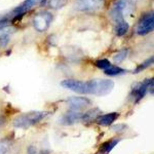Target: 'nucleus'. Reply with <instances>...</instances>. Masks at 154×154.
Masks as SVG:
<instances>
[{
    "mask_svg": "<svg viewBox=\"0 0 154 154\" xmlns=\"http://www.w3.org/2000/svg\"><path fill=\"white\" fill-rule=\"evenodd\" d=\"M67 0H48L49 6L54 9H58L66 4Z\"/></svg>",
    "mask_w": 154,
    "mask_h": 154,
    "instance_id": "nucleus-19",
    "label": "nucleus"
},
{
    "mask_svg": "<svg viewBox=\"0 0 154 154\" xmlns=\"http://www.w3.org/2000/svg\"><path fill=\"white\" fill-rule=\"evenodd\" d=\"M147 90L152 93L153 92V81L152 78L146 79L143 82L134 83L132 86L131 96L135 102H138L144 97Z\"/></svg>",
    "mask_w": 154,
    "mask_h": 154,
    "instance_id": "nucleus-4",
    "label": "nucleus"
},
{
    "mask_svg": "<svg viewBox=\"0 0 154 154\" xmlns=\"http://www.w3.org/2000/svg\"><path fill=\"white\" fill-rule=\"evenodd\" d=\"M135 0H118L111 10V16L116 23L124 20V16L133 10Z\"/></svg>",
    "mask_w": 154,
    "mask_h": 154,
    "instance_id": "nucleus-3",
    "label": "nucleus"
},
{
    "mask_svg": "<svg viewBox=\"0 0 154 154\" xmlns=\"http://www.w3.org/2000/svg\"><path fill=\"white\" fill-rule=\"evenodd\" d=\"M9 41V38L8 36H4L0 37V45L1 46H5L7 45Z\"/></svg>",
    "mask_w": 154,
    "mask_h": 154,
    "instance_id": "nucleus-24",
    "label": "nucleus"
},
{
    "mask_svg": "<svg viewBox=\"0 0 154 154\" xmlns=\"http://www.w3.org/2000/svg\"><path fill=\"white\" fill-rule=\"evenodd\" d=\"M100 113L101 111L98 108H92L87 111L85 114H82L81 120L85 122L93 120L95 119H97V117L100 116Z\"/></svg>",
    "mask_w": 154,
    "mask_h": 154,
    "instance_id": "nucleus-13",
    "label": "nucleus"
},
{
    "mask_svg": "<svg viewBox=\"0 0 154 154\" xmlns=\"http://www.w3.org/2000/svg\"><path fill=\"white\" fill-rule=\"evenodd\" d=\"M7 150H8L7 144L4 143L0 142V154H6Z\"/></svg>",
    "mask_w": 154,
    "mask_h": 154,
    "instance_id": "nucleus-23",
    "label": "nucleus"
},
{
    "mask_svg": "<svg viewBox=\"0 0 154 154\" xmlns=\"http://www.w3.org/2000/svg\"><path fill=\"white\" fill-rule=\"evenodd\" d=\"M61 85L65 88L79 94H87V85L86 82L67 79L62 81L61 82Z\"/></svg>",
    "mask_w": 154,
    "mask_h": 154,
    "instance_id": "nucleus-7",
    "label": "nucleus"
},
{
    "mask_svg": "<svg viewBox=\"0 0 154 154\" xmlns=\"http://www.w3.org/2000/svg\"><path fill=\"white\" fill-rule=\"evenodd\" d=\"M120 141V140L119 138H114L107 142H105L100 147V152L104 154L109 153V152L119 143Z\"/></svg>",
    "mask_w": 154,
    "mask_h": 154,
    "instance_id": "nucleus-14",
    "label": "nucleus"
},
{
    "mask_svg": "<svg viewBox=\"0 0 154 154\" xmlns=\"http://www.w3.org/2000/svg\"><path fill=\"white\" fill-rule=\"evenodd\" d=\"M4 123H5V119L3 117L0 116V125H4Z\"/></svg>",
    "mask_w": 154,
    "mask_h": 154,
    "instance_id": "nucleus-26",
    "label": "nucleus"
},
{
    "mask_svg": "<svg viewBox=\"0 0 154 154\" xmlns=\"http://www.w3.org/2000/svg\"><path fill=\"white\" fill-rule=\"evenodd\" d=\"M125 72V70L119 67V66H115L111 65L109 67L105 69L104 70V72L106 75L108 76H116L119 75L120 74L123 73Z\"/></svg>",
    "mask_w": 154,
    "mask_h": 154,
    "instance_id": "nucleus-16",
    "label": "nucleus"
},
{
    "mask_svg": "<svg viewBox=\"0 0 154 154\" xmlns=\"http://www.w3.org/2000/svg\"><path fill=\"white\" fill-rule=\"evenodd\" d=\"M95 64L97 67H98L99 69H103L104 70L105 69H108V67H109L112 65L111 64L110 61L106 58L100 59V60H97L95 63Z\"/></svg>",
    "mask_w": 154,
    "mask_h": 154,
    "instance_id": "nucleus-21",
    "label": "nucleus"
},
{
    "mask_svg": "<svg viewBox=\"0 0 154 154\" xmlns=\"http://www.w3.org/2000/svg\"><path fill=\"white\" fill-rule=\"evenodd\" d=\"M153 63V57H151L150 58L147 59L142 63L139 64L133 71L134 73H138L144 70L145 69L147 68L148 67L150 66Z\"/></svg>",
    "mask_w": 154,
    "mask_h": 154,
    "instance_id": "nucleus-17",
    "label": "nucleus"
},
{
    "mask_svg": "<svg viewBox=\"0 0 154 154\" xmlns=\"http://www.w3.org/2000/svg\"><path fill=\"white\" fill-rule=\"evenodd\" d=\"M129 28V24L125 20L116 23V34L118 36H122L125 35L128 31Z\"/></svg>",
    "mask_w": 154,
    "mask_h": 154,
    "instance_id": "nucleus-15",
    "label": "nucleus"
},
{
    "mask_svg": "<svg viewBox=\"0 0 154 154\" xmlns=\"http://www.w3.org/2000/svg\"><path fill=\"white\" fill-rule=\"evenodd\" d=\"M154 28L153 13L149 12L145 14L140 20L137 28V32L138 35H144L152 32Z\"/></svg>",
    "mask_w": 154,
    "mask_h": 154,
    "instance_id": "nucleus-6",
    "label": "nucleus"
},
{
    "mask_svg": "<svg viewBox=\"0 0 154 154\" xmlns=\"http://www.w3.org/2000/svg\"><path fill=\"white\" fill-rule=\"evenodd\" d=\"M127 126L124 124H117L115 125L112 127V130L116 131V132H120L122 131H124L126 129Z\"/></svg>",
    "mask_w": 154,
    "mask_h": 154,
    "instance_id": "nucleus-22",
    "label": "nucleus"
},
{
    "mask_svg": "<svg viewBox=\"0 0 154 154\" xmlns=\"http://www.w3.org/2000/svg\"><path fill=\"white\" fill-rule=\"evenodd\" d=\"M16 31V28L13 26H4L0 27V37L8 36L9 34H13Z\"/></svg>",
    "mask_w": 154,
    "mask_h": 154,
    "instance_id": "nucleus-20",
    "label": "nucleus"
},
{
    "mask_svg": "<svg viewBox=\"0 0 154 154\" xmlns=\"http://www.w3.org/2000/svg\"><path fill=\"white\" fill-rule=\"evenodd\" d=\"M49 114L46 111H31L16 117L13 124L16 128H26L40 122Z\"/></svg>",
    "mask_w": 154,
    "mask_h": 154,
    "instance_id": "nucleus-1",
    "label": "nucleus"
},
{
    "mask_svg": "<svg viewBox=\"0 0 154 154\" xmlns=\"http://www.w3.org/2000/svg\"><path fill=\"white\" fill-rule=\"evenodd\" d=\"M40 1L41 0H25L22 4L16 7L13 10V12L16 14H23Z\"/></svg>",
    "mask_w": 154,
    "mask_h": 154,
    "instance_id": "nucleus-12",
    "label": "nucleus"
},
{
    "mask_svg": "<svg viewBox=\"0 0 154 154\" xmlns=\"http://www.w3.org/2000/svg\"><path fill=\"white\" fill-rule=\"evenodd\" d=\"M82 115V114L73 110L64 114L61 117L60 121L62 124L70 125L78 122L79 120H81Z\"/></svg>",
    "mask_w": 154,
    "mask_h": 154,
    "instance_id": "nucleus-10",
    "label": "nucleus"
},
{
    "mask_svg": "<svg viewBox=\"0 0 154 154\" xmlns=\"http://www.w3.org/2000/svg\"><path fill=\"white\" fill-rule=\"evenodd\" d=\"M28 154H37V150L34 146H30L28 149Z\"/></svg>",
    "mask_w": 154,
    "mask_h": 154,
    "instance_id": "nucleus-25",
    "label": "nucleus"
},
{
    "mask_svg": "<svg viewBox=\"0 0 154 154\" xmlns=\"http://www.w3.org/2000/svg\"><path fill=\"white\" fill-rule=\"evenodd\" d=\"M128 49H123L119 51L117 54H116L113 57V61L116 63L119 64L122 63L127 57L128 54Z\"/></svg>",
    "mask_w": 154,
    "mask_h": 154,
    "instance_id": "nucleus-18",
    "label": "nucleus"
},
{
    "mask_svg": "<svg viewBox=\"0 0 154 154\" xmlns=\"http://www.w3.org/2000/svg\"><path fill=\"white\" fill-rule=\"evenodd\" d=\"M103 2L104 0H77L75 8L81 11L97 10L103 6Z\"/></svg>",
    "mask_w": 154,
    "mask_h": 154,
    "instance_id": "nucleus-8",
    "label": "nucleus"
},
{
    "mask_svg": "<svg viewBox=\"0 0 154 154\" xmlns=\"http://www.w3.org/2000/svg\"><path fill=\"white\" fill-rule=\"evenodd\" d=\"M67 103L74 111L85 108L91 104V100L83 96H71L67 100Z\"/></svg>",
    "mask_w": 154,
    "mask_h": 154,
    "instance_id": "nucleus-9",
    "label": "nucleus"
},
{
    "mask_svg": "<svg viewBox=\"0 0 154 154\" xmlns=\"http://www.w3.org/2000/svg\"><path fill=\"white\" fill-rule=\"evenodd\" d=\"M53 20V16L49 11H41L37 13L33 19L34 28L38 32L46 31Z\"/></svg>",
    "mask_w": 154,
    "mask_h": 154,
    "instance_id": "nucleus-5",
    "label": "nucleus"
},
{
    "mask_svg": "<svg viewBox=\"0 0 154 154\" xmlns=\"http://www.w3.org/2000/svg\"><path fill=\"white\" fill-rule=\"evenodd\" d=\"M119 116V114L116 112H112L103 115H100L96 119L97 123L102 126L111 125Z\"/></svg>",
    "mask_w": 154,
    "mask_h": 154,
    "instance_id": "nucleus-11",
    "label": "nucleus"
},
{
    "mask_svg": "<svg viewBox=\"0 0 154 154\" xmlns=\"http://www.w3.org/2000/svg\"><path fill=\"white\" fill-rule=\"evenodd\" d=\"M87 94H92L97 96L108 94L112 90L114 82L109 79L96 78L87 81Z\"/></svg>",
    "mask_w": 154,
    "mask_h": 154,
    "instance_id": "nucleus-2",
    "label": "nucleus"
}]
</instances>
